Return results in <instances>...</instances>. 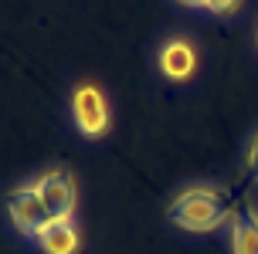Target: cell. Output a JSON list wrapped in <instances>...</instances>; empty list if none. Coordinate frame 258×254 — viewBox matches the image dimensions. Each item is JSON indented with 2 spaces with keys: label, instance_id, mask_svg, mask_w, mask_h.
Listing matches in <instances>:
<instances>
[{
  "label": "cell",
  "instance_id": "1",
  "mask_svg": "<svg viewBox=\"0 0 258 254\" xmlns=\"http://www.w3.org/2000/svg\"><path fill=\"white\" fill-rule=\"evenodd\" d=\"M170 220L190 234H207L228 220V203L211 187H190L170 203Z\"/></svg>",
  "mask_w": 258,
  "mask_h": 254
},
{
  "label": "cell",
  "instance_id": "2",
  "mask_svg": "<svg viewBox=\"0 0 258 254\" xmlns=\"http://www.w3.org/2000/svg\"><path fill=\"white\" fill-rule=\"evenodd\" d=\"M31 187H34L41 207L48 210L51 220H72V214H75V183L68 177V170H48Z\"/></svg>",
  "mask_w": 258,
  "mask_h": 254
},
{
  "label": "cell",
  "instance_id": "3",
  "mask_svg": "<svg viewBox=\"0 0 258 254\" xmlns=\"http://www.w3.org/2000/svg\"><path fill=\"white\" fill-rule=\"evenodd\" d=\"M72 112H75V126L82 129V136H102L109 129V102H105L102 89L99 85H78L72 92Z\"/></svg>",
  "mask_w": 258,
  "mask_h": 254
},
{
  "label": "cell",
  "instance_id": "4",
  "mask_svg": "<svg viewBox=\"0 0 258 254\" xmlns=\"http://www.w3.org/2000/svg\"><path fill=\"white\" fill-rule=\"evenodd\" d=\"M7 214H11L14 227L21 230V234H27V237H38L41 230L51 224V217H48L44 207H41V200H38V193H34L31 183L21 187V190H14L11 197H7Z\"/></svg>",
  "mask_w": 258,
  "mask_h": 254
},
{
  "label": "cell",
  "instance_id": "5",
  "mask_svg": "<svg viewBox=\"0 0 258 254\" xmlns=\"http://www.w3.org/2000/svg\"><path fill=\"white\" fill-rule=\"evenodd\" d=\"M160 68H163V75L173 78V81H183V78L194 75V68H197V51H194L190 41L183 38H170L160 51Z\"/></svg>",
  "mask_w": 258,
  "mask_h": 254
},
{
  "label": "cell",
  "instance_id": "6",
  "mask_svg": "<svg viewBox=\"0 0 258 254\" xmlns=\"http://www.w3.org/2000/svg\"><path fill=\"white\" fill-rule=\"evenodd\" d=\"M34 241H38V247L44 254H75L78 251V230L72 220H51Z\"/></svg>",
  "mask_w": 258,
  "mask_h": 254
},
{
  "label": "cell",
  "instance_id": "7",
  "mask_svg": "<svg viewBox=\"0 0 258 254\" xmlns=\"http://www.w3.org/2000/svg\"><path fill=\"white\" fill-rule=\"evenodd\" d=\"M231 251L234 254H258V227L251 224V220H234Z\"/></svg>",
  "mask_w": 258,
  "mask_h": 254
},
{
  "label": "cell",
  "instance_id": "8",
  "mask_svg": "<svg viewBox=\"0 0 258 254\" xmlns=\"http://www.w3.org/2000/svg\"><path fill=\"white\" fill-rule=\"evenodd\" d=\"M238 4H241V0H204L207 11L221 14V17H224V14H234V11H238Z\"/></svg>",
  "mask_w": 258,
  "mask_h": 254
},
{
  "label": "cell",
  "instance_id": "9",
  "mask_svg": "<svg viewBox=\"0 0 258 254\" xmlns=\"http://www.w3.org/2000/svg\"><path fill=\"white\" fill-rule=\"evenodd\" d=\"M248 166H251V170H258V136L251 139V149H248Z\"/></svg>",
  "mask_w": 258,
  "mask_h": 254
},
{
  "label": "cell",
  "instance_id": "10",
  "mask_svg": "<svg viewBox=\"0 0 258 254\" xmlns=\"http://www.w3.org/2000/svg\"><path fill=\"white\" fill-rule=\"evenodd\" d=\"M177 4H183V7H204V0H177Z\"/></svg>",
  "mask_w": 258,
  "mask_h": 254
}]
</instances>
